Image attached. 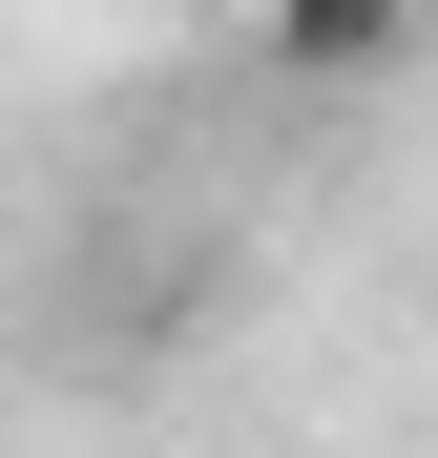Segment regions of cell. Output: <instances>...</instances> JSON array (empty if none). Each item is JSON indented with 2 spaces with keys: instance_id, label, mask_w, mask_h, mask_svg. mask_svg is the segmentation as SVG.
I'll return each instance as SVG.
<instances>
[{
  "instance_id": "obj_1",
  "label": "cell",
  "mask_w": 438,
  "mask_h": 458,
  "mask_svg": "<svg viewBox=\"0 0 438 458\" xmlns=\"http://www.w3.org/2000/svg\"><path fill=\"white\" fill-rule=\"evenodd\" d=\"M417 0H271V63H313V84H376Z\"/></svg>"
}]
</instances>
